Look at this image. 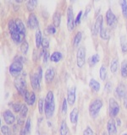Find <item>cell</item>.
Instances as JSON below:
<instances>
[{
	"label": "cell",
	"mask_w": 127,
	"mask_h": 135,
	"mask_svg": "<svg viewBox=\"0 0 127 135\" xmlns=\"http://www.w3.org/2000/svg\"><path fill=\"white\" fill-rule=\"evenodd\" d=\"M1 132L3 135H11V130L7 125H3L1 127Z\"/></svg>",
	"instance_id": "cell-36"
},
{
	"label": "cell",
	"mask_w": 127,
	"mask_h": 135,
	"mask_svg": "<svg viewBox=\"0 0 127 135\" xmlns=\"http://www.w3.org/2000/svg\"><path fill=\"white\" fill-rule=\"evenodd\" d=\"M104 90L105 91H107V92H110L112 90V84H111V83H109V82H108L107 84H105V87H104Z\"/></svg>",
	"instance_id": "cell-45"
},
{
	"label": "cell",
	"mask_w": 127,
	"mask_h": 135,
	"mask_svg": "<svg viewBox=\"0 0 127 135\" xmlns=\"http://www.w3.org/2000/svg\"><path fill=\"white\" fill-rule=\"evenodd\" d=\"M67 101L66 99H64L63 100V104H62V113L63 115H65L67 112Z\"/></svg>",
	"instance_id": "cell-41"
},
{
	"label": "cell",
	"mask_w": 127,
	"mask_h": 135,
	"mask_svg": "<svg viewBox=\"0 0 127 135\" xmlns=\"http://www.w3.org/2000/svg\"><path fill=\"white\" fill-rule=\"evenodd\" d=\"M62 59V54L59 52H54L50 56V60L53 62H58Z\"/></svg>",
	"instance_id": "cell-23"
},
{
	"label": "cell",
	"mask_w": 127,
	"mask_h": 135,
	"mask_svg": "<svg viewBox=\"0 0 127 135\" xmlns=\"http://www.w3.org/2000/svg\"><path fill=\"white\" fill-rule=\"evenodd\" d=\"M126 91H127L126 90V88H125V86L124 85V84H120L117 86L116 90H115L116 96L118 97L119 99H121V98H123V97L125 96Z\"/></svg>",
	"instance_id": "cell-16"
},
{
	"label": "cell",
	"mask_w": 127,
	"mask_h": 135,
	"mask_svg": "<svg viewBox=\"0 0 127 135\" xmlns=\"http://www.w3.org/2000/svg\"><path fill=\"white\" fill-rule=\"evenodd\" d=\"M31 118H28L26 122H25V128L26 130L27 133L31 132Z\"/></svg>",
	"instance_id": "cell-40"
},
{
	"label": "cell",
	"mask_w": 127,
	"mask_h": 135,
	"mask_svg": "<svg viewBox=\"0 0 127 135\" xmlns=\"http://www.w3.org/2000/svg\"><path fill=\"white\" fill-rule=\"evenodd\" d=\"M42 45L43 46V49L48 48L49 47V40L47 37L42 38Z\"/></svg>",
	"instance_id": "cell-39"
},
{
	"label": "cell",
	"mask_w": 127,
	"mask_h": 135,
	"mask_svg": "<svg viewBox=\"0 0 127 135\" xmlns=\"http://www.w3.org/2000/svg\"><path fill=\"white\" fill-rule=\"evenodd\" d=\"M27 112H28V107L26 105L23 104L21 105V108H20V117H25L27 115Z\"/></svg>",
	"instance_id": "cell-35"
},
{
	"label": "cell",
	"mask_w": 127,
	"mask_h": 135,
	"mask_svg": "<svg viewBox=\"0 0 127 135\" xmlns=\"http://www.w3.org/2000/svg\"><path fill=\"white\" fill-rule=\"evenodd\" d=\"M122 135H127V133H123Z\"/></svg>",
	"instance_id": "cell-55"
},
{
	"label": "cell",
	"mask_w": 127,
	"mask_h": 135,
	"mask_svg": "<svg viewBox=\"0 0 127 135\" xmlns=\"http://www.w3.org/2000/svg\"><path fill=\"white\" fill-rule=\"evenodd\" d=\"M106 20H107V25L108 26H109L110 28L114 27L115 25L117 23V18L115 15L114 14L113 11L110 9H108L107 13H106Z\"/></svg>",
	"instance_id": "cell-9"
},
{
	"label": "cell",
	"mask_w": 127,
	"mask_h": 135,
	"mask_svg": "<svg viewBox=\"0 0 127 135\" xmlns=\"http://www.w3.org/2000/svg\"><path fill=\"white\" fill-rule=\"evenodd\" d=\"M23 69V62L22 58L18 57L17 60H15L10 66V73L13 77H18L20 76V72Z\"/></svg>",
	"instance_id": "cell-2"
},
{
	"label": "cell",
	"mask_w": 127,
	"mask_h": 135,
	"mask_svg": "<svg viewBox=\"0 0 127 135\" xmlns=\"http://www.w3.org/2000/svg\"><path fill=\"white\" fill-rule=\"evenodd\" d=\"M90 12V8H87V10H86V12H85V15H84V18H87V15H88V13Z\"/></svg>",
	"instance_id": "cell-49"
},
{
	"label": "cell",
	"mask_w": 127,
	"mask_h": 135,
	"mask_svg": "<svg viewBox=\"0 0 127 135\" xmlns=\"http://www.w3.org/2000/svg\"><path fill=\"white\" fill-rule=\"evenodd\" d=\"M103 18L102 15H98L97 17L96 22L94 24L92 27V33L93 35L96 36L97 34H98V32H100L102 27H103Z\"/></svg>",
	"instance_id": "cell-10"
},
{
	"label": "cell",
	"mask_w": 127,
	"mask_h": 135,
	"mask_svg": "<svg viewBox=\"0 0 127 135\" xmlns=\"http://www.w3.org/2000/svg\"><path fill=\"white\" fill-rule=\"evenodd\" d=\"M75 20H74V15H73V9L71 7L68 8L67 10V27L69 31H72L75 28Z\"/></svg>",
	"instance_id": "cell-8"
},
{
	"label": "cell",
	"mask_w": 127,
	"mask_h": 135,
	"mask_svg": "<svg viewBox=\"0 0 127 135\" xmlns=\"http://www.w3.org/2000/svg\"><path fill=\"white\" fill-rule=\"evenodd\" d=\"M48 54H49V53L45 51V52H44V54H43V62H44V63H46L47 62H48V57H49V55H48Z\"/></svg>",
	"instance_id": "cell-46"
},
{
	"label": "cell",
	"mask_w": 127,
	"mask_h": 135,
	"mask_svg": "<svg viewBox=\"0 0 127 135\" xmlns=\"http://www.w3.org/2000/svg\"><path fill=\"white\" fill-rule=\"evenodd\" d=\"M119 112H120V105L118 104V102L114 98H110L109 99V115L113 118L118 115Z\"/></svg>",
	"instance_id": "cell-7"
},
{
	"label": "cell",
	"mask_w": 127,
	"mask_h": 135,
	"mask_svg": "<svg viewBox=\"0 0 127 135\" xmlns=\"http://www.w3.org/2000/svg\"><path fill=\"white\" fill-rule=\"evenodd\" d=\"M44 105H45V100H43V99H40L39 101H38V109H39V112H40V114H42V113H43Z\"/></svg>",
	"instance_id": "cell-37"
},
{
	"label": "cell",
	"mask_w": 127,
	"mask_h": 135,
	"mask_svg": "<svg viewBox=\"0 0 127 135\" xmlns=\"http://www.w3.org/2000/svg\"><path fill=\"white\" fill-rule=\"evenodd\" d=\"M107 129L108 135H116L117 133V128L115 125V122L114 121L113 118L109 119L107 124Z\"/></svg>",
	"instance_id": "cell-15"
},
{
	"label": "cell",
	"mask_w": 127,
	"mask_h": 135,
	"mask_svg": "<svg viewBox=\"0 0 127 135\" xmlns=\"http://www.w3.org/2000/svg\"><path fill=\"white\" fill-rule=\"evenodd\" d=\"M103 135H108V134H107V133H105V132H104V133H103Z\"/></svg>",
	"instance_id": "cell-53"
},
{
	"label": "cell",
	"mask_w": 127,
	"mask_h": 135,
	"mask_svg": "<svg viewBox=\"0 0 127 135\" xmlns=\"http://www.w3.org/2000/svg\"><path fill=\"white\" fill-rule=\"evenodd\" d=\"M117 69H118V59L114 58L111 61V63H110V71L113 74H115Z\"/></svg>",
	"instance_id": "cell-29"
},
{
	"label": "cell",
	"mask_w": 127,
	"mask_h": 135,
	"mask_svg": "<svg viewBox=\"0 0 127 135\" xmlns=\"http://www.w3.org/2000/svg\"><path fill=\"white\" fill-rule=\"evenodd\" d=\"M78 115H79V110L77 107H75L70 112V120L72 124H76L78 121Z\"/></svg>",
	"instance_id": "cell-18"
},
{
	"label": "cell",
	"mask_w": 127,
	"mask_h": 135,
	"mask_svg": "<svg viewBox=\"0 0 127 135\" xmlns=\"http://www.w3.org/2000/svg\"><path fill=\"white\" fill-rule=\"evenodd\" d=\"M3 119L5 121V122L8 125H12L14 124V122L15 121V117L14 114L12 113V112H10V110H6L4 111L3 113Z\"/></svg>",
	"instance_id": "cell-11"
},
{
	"label": "cell",
	"mask_w": 127,
	"mask_h": 135,
	"mask_svg": "<svg viewBox=\"0 0 127 135\" xmlns=\"http://www.w3.org/2000/svg\"><path fill=\"white\" fill-rule=\"evenodd\" d=\"M120 46L123 52L124 53L127 52V36H120Z\"/></svg>",
	"instance_id": "cell-21"
},
{
	"label": "cell",
	"mask_w": 127,
	"mask_h": 135,
	"mask_svg": "<svg viewBox=\"0 0 127 135\" xmlns=\"http://www.w3.org/2000/svg\"><path fill=\"white\" fill-rule=\"evenodd\" d=\"M15 1L16 2V3H21L23 1V0H15Z\"/></svg>",
	"instance_id": "cell-52"
},
{
	"label": "cell",
	"mask_w": 127,
	"mask_h": 135,
	"mask_svg": "<svg viewBox=\"0 0 127 135\" xmlns=\"http://www.w3.org/2000/svg\"><path fill=\"white\" fill-rule=\"evenodd\" d=\"M15 22H16V26H17V30H18V31L21 34V35L25 36V27L24 23L22 22V20L18 19V20H15Z\"/></svg>",
	"instance_id": "cell-19"
},
{
	"label": "cell",
	"mask_w": 127,
	"mask_h": 135,
	"mask_svg": "<svg viewBox=\"0 0 127 135\" xmlns=\"http://www.w3.org/2000/svg\"><path fill=\"white\" fill-rule=\"evenodd\" d=\"M99 34H100L101 38H102V39H103V40H108L109 37H110V34H109V31H108V29L103 27V26L102 27Z\"/></svg>",
	"instance_id": "cell-22"
},
{
	"label": "cell",
	"mask_w": 127,
	"mask_h": 135,
	"mask_svg": "<svg viewBox=\"0 0 127 135\" xmlns=\"http://www.w3.org/2000/svg\"><path fill=\"white\" fill-rule=\"evenodd\" d=\"M28 50H29V44H28V42L24 41L22 43H21V46H20V51H21V52H22L24 55H25V54L27 53Z\"/></svg>",
	"instance_id": "cell-34"
},
{
	"label": "cell",
	"mask_w": 127,
	"mask_h": 135,
	"mask_svg": "<svg viewBox=\"0 0 127 135\" xmlns=\"http://www.w3.org/2000/svg\"><path fill=\"white\" fill-rule=\"evenodd\" d=\"M103 107V101L100 99H96L92 100L89 105V113L90 116L93 118H96L98 115L101 108Z\"/></svg>",
	"instance_id": "cell-3"
},
{
	"label": "cell",
	"mask_w": 127,
	"mask_h": 135,
	"mask_svg": "<svg viewBox=\"0 0 127 135\" xmlns=\"http://www.w3.org/2000/svg\"><path fill=\"white\" fill-rule=\"evenodd\" d=\"M35 41H36V46L38 48L42 45V33L40 30H37L36 31V36H35Z\"/></svg>",
	"instance_id": "cell-25"
},
{
	"label": "cell",
	"mask_w": 127,
	"mask_h": 135,
	"mask_svg": "<svg viewBox=\"0 0 127 135\" xmlns=\"http://www.w3.org/2000/svg\"><path fill=\"white\" fill-rule=\"evenodd\" d=\"M26 133H27L26 130H25V128H22V129H21L20 135H26Z\"/></svg>",
	"instance_id": "cell-48"
},
{
	"label": "cell",
	"mask_w": 127,
	"mask_h": 135,
	"mask_svg": "<svg viewBox=\"0 0 127 135\" xmlns=\"http://www.w3.org/2000/svg\"><path fill=\"white\" fill-rule=\"evenodd\" d=\"M60 21H61V15L59 13H54V15L53 16V25L56 27H58L59 25H60Z\"/></svg>",
	"instance_id": "cell-27"
},
{
	"label": "cell",
	"mask_w": 127,
	"mask_h": 135,
	"mask_svg": "<svg viewBox=\"0 0 127 135\" xmlns=\"http://www.w3.org/2000/svg\"><path fill=\"white\" fill-rule=\"evenodd\" d=\"M24 99L25 100V102H26L29 105H34V103H35V101H36L35 93L26 91L25 93V95H24Z\"/></svg>",
	"instance_id": "cell-14"
},
{
	"label": "cell",
	"mask_w": 127,
	"mask_h": 135,
	"mask_svg": "<svg viewBox=\"0 0 127 135\" xmlns=\"http://www.w3.org/2000/svg\"><path fill=\"white\" fill-rule=\"evenodd\" d=\"M55 76V70L51 68V69H48L45 73V81L46 83H51L53 80Z\"/></svg>",
	"instance_id": "cell-17"
},
{
	"label": "cell",
	"mask_w": 127,
	"mask_h": 135,
	"mask_svg": "<svg viewBox=\"0 0 127 135\" xmlns=\"http://www.w3.org/2000/svg\"><path fill=\"white\" fill-rule=\"evenodd\" d=\"M81 37H82V33L81 32L79 31V32L76 33V35L74 37V46H75V47H76V46H78L79 43L80 42V40H81Z\"/></svg>",
	"instance_id": "cell-33"
},
{
	"label": "cell",
	"mask_w": 127,
	"mask_h": 135,
	"mask_svg": "<svg viewBox=\"0 0 127 135\" xmlns=\"http://www.w3.org/2000/svg\"><path fill=\"white\" fill-rule=\"evenodd\" d=\"M83 135H94V133H93L92 129L90 128V127H87V128L84 130Z\"/></svg>",
	"instance_id": "cell-42"
},
{
	"label": "cell",
	"mask_w": 127,
	"mask_h": 135,
	"mask_svg": "<svg viewBox=\"0 0 127 135\" xmlns=\"http://www.w3.org/2000/svg\"><path fill=\"white\" fill-rule=\"evenodd\" d=\"M42 78V71L41 68H39V70H38L37 73L32 74L31 77V86L33 88V90H39Z\"/></svg>",
	"instance_id": "cell-5"
},
{
	"label": "cell",
	"mask_w": 127,
	"mask_h": 135,
	"mask_svg": "<svg viewBox=\"0 0 127 135\" xmlns=\"http://www.w3.org/2000/svg\"><path fill=\"white\" fill-rule=\"evenodd\" d=\"M81 16H82V11L80 10V11L79 12L78 15L76 16V19L75 20V25H77L80 24V19H81Z\"/></svg>",
	"instance_id": "cell-44"
},
{
	"label": "cell",
	"mask_w": 127,
	"mask_h": 135,
	"mask_svg": "<svg viewBox=\"0 0 127 135\" xmlns=\"http://www.w3.org/2000/svg\"><path fill=\"white\" fill-rule=\"evenodd\" d=\"M68 132H69V130H68L67 123H66V122L64 120V121H62L61 124H60V128H59V133H60V135H67L68 134Z\"/></svg>",
	"instance_id": "cell-24"
},
{
	"label": "cell",
	"mask_w": 127,
	"mask_h": 135,
	"mask_svg": "<svg viewBox=\"0 0 127 135\" xmlns=\"http://www.w3.org/2000/svg\"><path fill=\"white\" fill-rule=\"evenodd\" d=\"M121 76L123 78H127V60L123 61L121 63Z\"/></svg>",
	"instance_id": "cell-31"
},
{
	"label": "cell",
	"mask_w": 127,
	"mask_h": 135,
	"mask_svg": "<svg viewBox=\"0 0 127 135\" xmlns=\"http://www.w3.org/2000/svg\"><path fill=\"white\" fill-rule=\"evenodd\" d=\"M75 90L76 88L75 86L69 88L67 93V100L68 103L70 105H73L75 102Z\"/></svg>",
	"instance_id": "cell-12"
},
{
	"label": "cell",
	"mask_w": 127,
	"mask_h": 135,
	"mask_svg": "<svg viewBox=\"0 0 127 135\" xmlns=\"http://www.w3.org/2000/svg\"><path fill=\"white\" fill-rule=\"evenodd\" d=\"M120 4L121 6L122 9V14L124 17L126 19L127 18V1L126 0H120Z\"/></svg>",
	"instance_id": "cell-28"
},
{
	"label": "cell",
	"mask_w": 127,
	"mask_h": 135,
	"mask_svg": "<svg viewBox=\"0 0 127 135\" xmlns=\"http://www.w3.org/2000/svg\"><path fill=\"white\" fill-rule=\"evenodd\" d=\"M15 87L18 92L21 95H25V93L26 92L27 90H25V88H26V82H25V79L23 76H18V77H16V79H15Z\"/></svg>",
	"instance_id": "cell-4"
},
{
	"label": "cell",
	"mask_w": 127,
	"mask_h": 135,
	"mask_svg": "<svg viewBox=\"0 0 127 135\" xmlns=\"http://www.w3.org/2000/svg\"><path fill=\"white\" fill-rule=\"evenodd\" d=\"M124 105H125V107L127 109V91H126L125 95L124 96Z\"/></svg>",
	"instance_id": "cell-47"
},
{
	"label": "cell",
	"mask_w": 127,
	"mask_h": 135,
	"mask_svg": "<svg viewBox=\"0 0 127 135\" xmlns=\"http://www.w3.org/2000/svg\"><path fill=\"white\" fill-rule=\"evenodd\" d=\"M27 23H28L29 28L31 30H35V29H37L38 27V20H37V16L34 14H30L28 17Z\"/></svg>",
	"instance_id": "cell-13"
},
{
	"label": "cell",
	"mask_w": 127,
	"mask_h": 135,
	"mask_svg": "<svg viewBox=\"0 0 127 135\" xmlns=\"http://www.w3.org/2000/svg\"><path fill=\"white\" fill-rule=\"evenodd\" d=\"M95 1H97V0H95Z\"/></svg>",
	"instance_id": "cell-56"
},
{
	"label": "cell",
	"mask_w": 127,
	"mask_h": 135,
	"mask_svg": "<svg viewBox=\"0 0 127 135\" xmlns=\"http://www.w3.org/2000/svg\"><path fill=\"white\" fill-rule=\"evenodd\" d=\"M86 62V48L84 46H80L77 51L76 54V64L78 68H82Z\"/></svg>",
	"instance_id": "cell-6"
},
{
	"label": "cell",
	"mask_w": 127,
	"mask_h": 135,
	"mask_svg": "<svg viewBox=\"0 0 127 135\" xmlns=\"http://www.w3.org/2000/svg\"><path fill=\"white\" fill-rule=\"evenodd\" d=\"M117 124H118L119 126H120V124H121V122H120V119H117Z\"/></svg>",
	"instance_id": "cell-50"
},
{
	"label": "cell",
	"mask_w": 127,
	"mask_h": 135,
	"mask_svg": "<svg viewBox=\"0 0 127 135\" xmlns=\"http://www.w3.org/2000/svg\"><path fill=\"white\" fill-rule=\"evenodd\" d=\"M99 61V55L98 54H94L89 57V65L90 66H94L96 63Z\"/></svg>",
	"instance_id": "cell-30"
},
{
	"label": "cell",
	"mask_w": 127,
	"mask_h": 135,
	"mask_svg": "<svg viewBox=\"0 0 127 135\" xmlns=\"http://www.w3.org/2000/svg\"><path fill=\"white\" fill-rule=\"evenodd\" d=\"M99 74H100V78L102 80H105L106 77H107V68H106L105 65H102L100 68V71H99Z\"/></svg>",
	"instance_id": "cell-32"
},
{
	"label": "cell",
	"mask_w": 127,
	"mask_h": 135,
	"mask_svg": "<svg viewBox=\"0 0 127 135\" xmlns=\"http://www.w3.org/2000/svg\"><path fill=\"white\" fill-rule=\"evenodd\" d=\"M16 129H17V125L14 126V131H15V133H16Z\"/></svg>",
	"instance_id": "cell-51"
},
{
	"label": "cell",
	"mask_w": 127,
	"mask_h": 135,
	"mask_svg": "<svg viewBox=\"0 0 127 135\" xmlns=\"http://www.w3.org/2000/svg\"><path fill=\"white\" fill-rule=\"evenodd\" d=\"M37 5V0H28L26 3V8L30 12L35 9Z\"/></svg>",
	"instance_id": "cell-26"
},
{
	"label": "cell",
	"mask_w": 127,
	"mask_h": 135,
	"mask_svg": "<svg viewBox=\"0 0 127 135\" xmlns=\"http://www.w3.org/2000/svg\"><path fill=\"white\" fill-rule=\"evenodd\" d=\"M89 86H90L92 90H94L95 92L99 91V90H100V84L97 82V80L93 79H91L90 82H89Z\"/></svg>",
	"instance_id": "cell-20"
},
{
	"label": "cell",
	"mask_w": 127,
	"mask_h": 135,
	"mask_svg": "<svg viewBox=\"0 0 127 135\" xmlns=\"http://www.w3.org/2000/svg\"><path fill=\"white\" fill-rule=\"evenodd\" d=\"M21 105H20V103H15V104L13 105L12 107H13V110H14V112H20Z\"/></svg>",
	"instance_id": "cell-43"
},
{
	"label": "cell",
	"mask_w": 127,
	"mask_h": 135,
	"mask_svg": "<svg viewBox=\"0 0 127 135\" xmlns=\"http://www.w3.org/2000/svg\"><path fill=\"white\" fill-rule=\"evenodd\" d=\"M55 111V102L53 93L52 91H48L45 98V105H44V112L47 118H51L53 116Z\"/></svg>",
	"instance_id": "cell-1"
},
{
	"label": "cell",
	"mask_w": 127,
	"mask_h": 135,
	"mask_svg": "<svg viewBox=\"0 0 127 135\" xmlns=\"http://www.w3.org/2000/svg\"><path fill=\"white\" fill-rule=\"evenodd\" d=\"M47 32L48 34H52V35H53V34L56 33V26H55L54 25H49L48 28H47Z\"/></svg>",
	"instance_id": "cell-38"
},
{
	"label": "cell",
	"mask_w": 127,
	"mask_h": 135,
	"mask_svg": "<svg viewBox=\"0 0 127 135\" xmlns=\"http://www.w3.org/2000/svg\"><path fill=\"white\" fill-rule=\"evenodd\" d=\"M70 1H71V2H75V0H70Z\"/></svg>",
	"instance_id": "cell-54"
}]
</instances>
